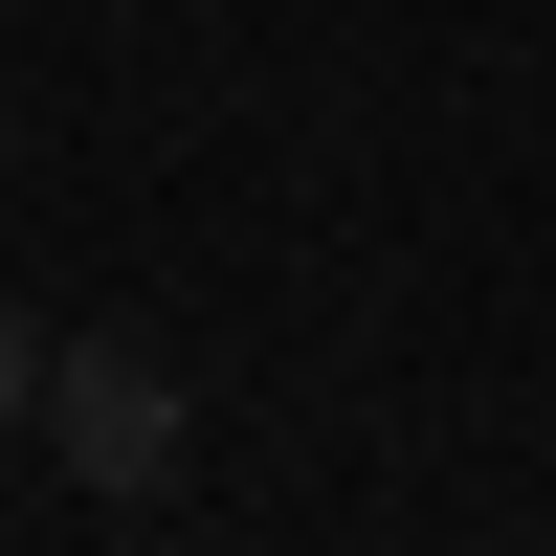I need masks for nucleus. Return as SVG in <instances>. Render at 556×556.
<instances>
[{
  "instance_id": "2",
  "label": "nucleus",
  "mask_w": 556,
  "mask_h": 556,
  "mask_svg": "<svg viewBox=\"0 0 556 556\" xmlns=\"http://www.w3.org/2000/svg\"><path fill=\"white\" fill-rule=\"evenodd\" d=\"M23 424H45V334L0 312V445H23Z\"/></svg>"
},
{
  "instance_id": "1",
  "label": "nucleus",
  "mask_w": 556,
  "mask_h": 556,
  "mask_svg": "<svg viewBox=\"0 0 556 556\" xmlns=\"http://www.w3.org/2000/svg\"><path fill=\"white\" fill-rule=\"evenodd\" d=\"M45 445H67V490L134 513V490L178 468V356L156 334H67V356H45Z\"/></svg>"
}]
</instances>
